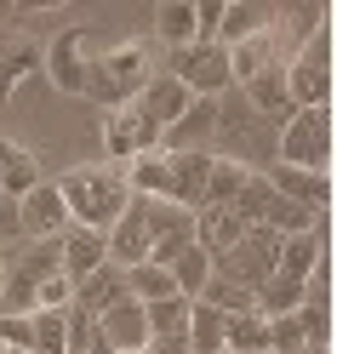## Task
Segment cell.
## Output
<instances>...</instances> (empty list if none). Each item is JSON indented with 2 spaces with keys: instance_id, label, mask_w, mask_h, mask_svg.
I'll list each match as a JSON object with an SVG mask.
<instances>
[{
  "instance_id": "6da1fadb",
  "label": "cell",
  "mask_w": 337,
  "mask_h": 354,
  "mask_svg": "<svg viewBox=\"0 0 337 354\" xmlns=\"http://www.w3.org/2000/svg\"><path fill=\"white\" fill-rule=\"evenodd\" d=\"M57 194H63V206H69V223H80V229H98V234H109L115 229V217L126 212V201H131V189H126V171L120 166H69L57 177Z\"/></svg>"
},
{
  "instance_id": "7a4b0ae2",
  "label": "cell",
  "mask_w": 337,
  "mask_h": 354,
  "mask_svg": "<svg viewBox=\"0 0 337 354\" xmlns=\"http://www.w3.org/2000/svg\"><path fill=\"white\" fill-rule=\"evenodd\" d=\"M154 75H161L154 69V40H120V46H109V52H92L80 97H92L103 109H120V103L138 97Z\"/></svg>"
},
{
  "instance_id": "3957f363",
  "label": "cell",
  "mask_w": 337,
  "mask_h": 354,
  "mask_svg": "<svg viewBox=\"0 0 337 354\" xmlns=\"http://www.w3.org/2000/svg\"><path fill=\"white\" fill-rule=\"evenodd\" d=\"M286 97L298 109H331V35L314 29L309 46L286 52Z\"/></svg>"
},
{
  "instance_id": "277c9868",
  "label": "cell",
  "mask_w": 337,
  "mask_h": 354,
  "mask_svg": "<svg viewBox=\"0 0 337 354\" xmlns=\"http://www.w3.org/2000/svg\"><path fill=\"white\" fill-rule=\"evenodd\" d=\"M275 154L298 171H331V109H298L275 131Z\"/></svg>"
},
{
  "instance_id": "5b68a950",
  "label": "cell",
  "mask_w": 337,
  "mask_h": 354,
  "mask_svg": "<svg viewBox=\"0 0 337 354\" xmlns=\"http://www.w3.org/2000/svg\"><path fill=\"white\" fill-rule=\"evenodd\" d=\"M275 263H280V234H275V229H263V223H252V229H246L223 257H212V274L246 286V292H257V286L275 274Z\"/></svg>"
},
{
  "instance_id": "8992f818",
  "label": "cell",
  "mask_w": 337,
  "mask_h": 354,
  "mask_svg": "<svg viewBox=\"0 0 337 354\" xmlns=\"http://www.w3.org/2000/svg\"><path fill=\"white\" fill-rule=\"evenodd\" d=\"M166 75L183 80L189 97H223L235 86L229 52H223L217 40H194V46H183V52H166Z\"/></svg>"
},
{
  "instance_id": "52a82bcc",
  "label": "cell",
  "mask_w": 337,
  "mask_h": 354,
  "mask_svg": "<svg viewBox=\"0 0 337 354\" xmlns=\"http://www.w3.org/2000/svg\"><path fill=\"white\" fill-rule=\"evenodd\" d=\"M161 143H166L161 126H149V115L138 103L103 109V154H109V166H131L138 154H154Z\"/></svg>"
},
{
  "instance_id": "ba28073f",
  "label": "cell",
  "mask_w": 337,
  "mask_h": 354,
  "mask_svg": "<svg viewBox=\"0 0 337 354\" xmlns=\"http://www.w3.org/2000/svg\"><path fill=\"white\" fill-rule=\"evenodd\" d=\"M309 343H331V308H326V292H309L303 308L291 315H275L268 320V348L275 354H298Z\"/></svg>"
},
{
  "instance_id": "9c48e42d",
  "label": "cell",
  "mask_w": 337,
  "mask_h": 354,
  "mask_svg": "<svg viewBox=\"0 0 337 354\" xmlns=\"http://www.w3.org/2000/svg\"><path fill=\"white\" fill-rule=\"evenodd\" d=\"M86 63H92V35H86V29H57L46 40V63H40V75H46L63 97H80L86 92Z\"/></svg>"
},
{
  "instance_id": "30bf717a",
  "label": "cell",
  "mask_w": 337,
  "mask_h": 354,
  "mask_svg": "<svg viewBox=\"0 0 337 354\" xmlns=\"http://www.w3.org/2000/svg\"><path fill=\"white\" fill-rule=\"evenodd\" d=\"M40 63H46V40H35L24 29H0V103L29 75H40Z\"/></svg>"
},
{
  "instance_id": "8fae6325",
  "label": "cell",
  "mask_w": 337,
  "mask_h": 354,
  "mask_svg": "<svg viewBox=\"0 0 337 354\" xmlns=\"http://www.w3.org/2000/svg\"><path fill=\"white\" fill-rule=\"evenodd\" d=\"M17 223H24V240H57L69 229V206H63L57 183H35L24 201H17Z\"/></svg>"
},
{
  "instance_id": "7c38bea8",
  "label": "cell",
  "mask_w": 337,
  "mask_h": 354,
  "mask_svg": "<svg viewBox=\"0 0 337 354\" xmlns=\"http://www.w3.org/2000/svg\"><path fill=\"white\" fill-rule=\"evenodd\" d=\"M257 171L275 183V194L298 201L303 212H314V217L331 212V171H298V166H257Z\"/></svg>"
},
{
  "instance_id": "4fadbf2b",
  "label": "cell",
  "mask_w": 337,
  "mask_h": 354,
  "mask_svg": "<svg viewBox=\"0 0 337 354\" xmlns=\"http://www.w3.org/2000/svg\"><path fill=\"white\" fill-rule=\"evenodd\" d=\"M98 337L109 354H138L149 343V320H143V303L138 297H120L115 308H103L98 315Z\"/></svg>"
},
{
  "instance_id": "5bb4252c",
  "label": "cell",
  "mask_w": 337,
  "mask_h": 354,
  "mask_svg": "<svg viewBox=\"0 0 337 354\" xmlns=\"http://www.w3.org/2000/svg\"><path fill=\"white\" fill-rule=\"evenodd\" d=\"M275 17H280V12H275ZM223 52H229L235 86H246V80H257V75H268V69H280V63H286L280 29H263V35H252V40H240V46H223Z\"/></svg>"
},
{
  "instance_id": "9a60e30c",
  "label": "cell",
  "mask_w": 337,
  "mask_h": 354,
  "mask_svg": "<svg viewBox=\"0 0 337 354\" xmlns=\"http://www.w3.org/2000/svg\"><path fill=\"white\" fill-rule=\"evenodd\" d=\"M131 103H138L143 115H149V126H161V138H166V131L183 120V109H189L194 97L183 92V80H177V75H166V69H161V75H154V80H149Z\"/></svg>"
},
{
  "instance_id": "2e32d148",
  "label": "cell",
  "mask_w": 337,
  "mask_h": 354,
  "mask_svg": "<svg viewBox=\"0 0 337 354\" xmlns=\"http://www.w3.org/2000/svg\"><path fill=\"white\" fill-rule=\"evenodd\" d=\"M98 263H109V240L98 234V229H80V223H69L57 234V269L69 274V280H86L98 269Z\"/></svg>"
},
{
  "instance_id": "e0dca14e",
  "label": "cell",
  "mask_w": 337,
  "mask_h": 354,
  "mask_svg": "<svg viewBox=\"0 0 337 354\" xmlns=\"http://www.w3.org/2000/svg\"><path fill=\"white\" fill-rule=\"evenodd\" d=\"M320 257H326V234H320V229H309V234H286V240H280V263H275V274L309 286V280H320Z\"/></svg>"
},
{
  "instance_id": "ac0fdd59",
  "label": "cell",
  "mask_w": 337,
  "mask_h": 354,
  "mask_svg": "<svg viewBox=\"0 0 337 354\" xmlns=\"http://www.w3.org/2000/svg\"><path fill=\"white\" fill-rule=\"evenodd\" d=\"M35 183H46V177H40V154L29 143H17V138H0V194L24 201Z\"/></svg>"
},
{
  "instance_id": "d6986e66",
  "label": "cell",
  "mask_w": 337,
  "mask_h": 354,
  "mask_svg": "<svg viewBox=\"0 0 337 354\" xmlns=\"http://www.w3.org/2000/svg\"><path fill=\"white\" fill-rule=\"evenodd\" d=\"M120 297H126V269L120 263H98L86 280H75V308H86L92 320L103 315V308H115Z\"/></svg>"
},
{
  "instance_id": "ffe728a7",
  "label": "cell",
  "mask_w": 337,
  "mask_h": 354,
  "mask_svg": "<svg viewBox=\"0 0 337 354\" xmlns=\"http://www.w3.org/2000/svg\"><path fill=\"white\" fill-rule=\"evenodd\" d=\"M263 29H275V6H252V0H223L217 17V46H240Z\"/></svg>"
},
{
  "instance_id": "44dd1931",
  "label": "cell",
  "mask_w": 337,
  "mask_h": 354,
  "mask_svg": "<svg viewBox=\"0 0 337 354\" xmlns=\"http://www.w3.org/2000/svg\"><path fill=\"white\" fill-rule=\"evenodd\" d=\"M240 234H246V223H240L229 206H200L194 212V246L206 252V257H223Z\"/></svg>"
},
{
  "instance_id": "7402d4cb",
  "label": "cell",
  "mask_w": 337,
  "mask_h": 354,
  "mask_svg": "<svg viewBox=\"0 0 337 354\" xmlns=\"http://www.w3.org/2000/svg\"><path fill=\"white\" fill-rule=\"evenodd\" d=\"M240 92H246V103H252V115L257 120H291V97H286V63H280V69H268V75H257V80H246L240 86Z\"/></svg>"
},
{
  "instance_id": "603a6c76",
  "label": "cell",
  "mask_w": 337,
  "mask_h": 354,
  "mask_svg": "<svg viewBox=\"0 0 337 354\" xmlns=\"http://www.w3.org/2000/svg\"><path fill=\"white\" fill-rule=\"evenodd\" d=\"M200 40V24H194V0H166L161 12H154V46L166 52H183Z\"/></svg>"
},
{
  "instance_id": "cb8c5ba5",
  "label": "cell",
  "mask_w": 337,
  "mask_h": 354,
  "mask_svg": "<svg viewBox=\"0 0 337 354\" xmlns=\"http://www.w3.org/2000/svg\"><path fill=\"white\" fill-rule=\"evenodd\" d=\"M246 177H252V166L229 160V154H212L206 160V206H235V194H240Z\"/></svg>"
},
{
  "instance_id": "d4e9b609",
  "label": "cell",
  "mask_w": 337,
  "mask_h": 354,
  "mask_svg": "<svg viewBox=\"0 0 337 354\" xmlns=\"http://www.w3.org/2000/svg\"><path fill=\"white\" fill-rule=\"evenodd\" d=\"M223 348H229V354H257V348H268V315H257V308L229 315V320H223Z\"/></svg>"
},
{
  "instance_id": "484cf974",
  "label": "cell",
  "mask_w": 337,
  "mask_h": 354,
  "mask_svg": "<svg viewBox=\"0 0 337 354\" xmlns=\"http://www.w3.org/2000/svg\"><path fill=\"white\" fill-rule=\"evenodd\" d=\"M309 303V286H298V280H286V274H268L263 286H257V315H291V308H303Z\"/></svg>"
},
{
  "instance_id": "4316f807",
  "label": "cell",
  "mask_w": 337,
  "mask_h": 354,
  "mask_svg": "<svg viewBox=\"0 0 337 354\" xmlns=\"http://www.w3.org/2000/svg\"><path fill=\"white\" fill-rule=\"evenodd\" d=\"M126 297H138V303H161V297H177V286H172V269H161V263H138V269H126Z\"/></svg>"
},
{
  "instance_id": "83f0119b",
  "label": "cell",
  "mask_w": 337,
  "mask_h": 354,
  "mask_svg": "<svg viewBox=\"0 0 337 354\" xmlns=\"http://www.w3.org/2000/svg\"><path fill=\"white\" fill-rule=\"evenodd\" d=\"M206 280H212V257L206 252H200V246H189L183 257H177L172 263V286H177V297H200V292H206Z\"/></svg>"
},
{
  "instance_id": "f1b7e54d",
  "label": "cell",
  "mask_w": 337,
  "mask_h": 354,
  "mask_svg": "<svg viewBox=\"0 0 337 354\" xmlns=\"http://www.w3.org/2000/svg\"><path fill=\"white\" fill-rule=\"evenodd\" d=\"M143 320H149V337H183V326H189V297L143 303Z\"/></svg>"
},
{
  "instance_id": "f546056e",
  "label": "cell",
  "mask_w": 337,
  "mask_h": 354,
  "mask_svg": "<svg viewBox=\"0 0 337 354\" xmlns=\"http://www.w3.org/2000/svg\"><path fill=\"white\" fill-rule=\"evenodd\" d=\"M194 303H212L217 315H246V308H257V292H246V286H235V280H206V292H200Z\"/></svg>"
},
{
  "instance_id": "4dcf8cb0",
  "label": "cell",
  "mask_w": 337,
  "mask_h": 354,
  "mask_svg": "<svg viewBox=\"0 0 337 354\" xmlns=\"http://www.w3.org/2000/svg\"><path fill=\"white\" fill-rule=\"evenodd\" d=\"M29 354H63V308L29 315Z\"/></svg>"
},
{
  "instance_id": "1f68e13d",
  "label": "cell",
  "mask_w": 337,
  "mask_h": 354,
  "mask_svg": "<svg viewBox=\"0 0 337 354\" xmlns=\"http://www.w3.org/2000/svg\"><path fill=\"white\" fill-rule=\"evenodd\" d=\"M75 303V280L63 274V269H52V274H40V286H35V308H69Z\"/></svg>"
},
{
  "instance_id": "d6a6232c",
  "label": "cell",
  "mask_w": 337,
  "mask_h": 354,
  "mask_svg": "<svg viewBox=\"0 0 337 354\" xmlns=\"http://www.w3.org/2000/svg\"><path fill=\"white\" fill-rule=\"evenodd\" d=\"M0 348H29V315H0Z\"/></svg>"
},
{
  "instance_id": "836d02e7",
  "label": "cell",
  "mask_w": 337,
  "mask_h": 354,
  "mask_svg": "<svg viewBox=\"0 0 337 354\" xmlns=\"http://www.w3.org/2000/svg\"><path fill=\"white\" fill-rule=\"evenodd\" d=\"M138 354H189V343H183V337H149Z\"/></svg>"
},
{
  "instance_id": "e575fe53",
  "label": "cell",
  "mask_w": 337,
  "mask_h": 354,
  "mask_svg": "<svg viewBox=\"0 0 337 354\" xmlns=\"http://www.w3.org/2000/svg\"><path fill=\"white\" fill-rule=\"evenodd\" d=\"M0 280H6V257H0Z\"/></svg>"
},
{
  "instance_id": "d590c367",
  "label": "cell",
  "mask_w": 337,
  "mask_h": 354,
  "mask_svg": "<svg viewBox=\"0 0 337 354\" xmlns=\"http://www.w3.org/2000/svg\"><path fill=\"white\" fill-rule=\"evenodd\" d=\"M6 354H29V348H6Z\"/></svg>"
},
{
  "instance_id": "8d00e7d4",
  "label": "cell",
  "mask_w": 337,
  "mask_h": 354,
  "mask_svg": "<svg viewBox=\"0 0 337 354\" xmlns=\"http://www.w3.org/2000/svg\"><path fill=\"white\" fill-rule=\"evenodd\" d=\"M257 354H275V348H257Z\"/></svg>"
},
{
  "instance_id": "74e56055",
  "label": "cell",
  "mask_w": 337,
  "mask_h": 354,
  "mask_svg": "<svg viewBox=\"0 0 337 354\" xmlns=\"http://www.w3.org/2000/svg\"><path fill=\"white\" fill-rule=\"evenodd\" d=\"M0 354H6V348H0Z\"/></svg>"
}]
</instances>
